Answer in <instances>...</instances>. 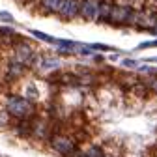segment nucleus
<instances>
[{"label":"nucleus","instance_id":"f257e3e1","mask_svg":"<svg viewBox=\"0 0 157 157\" xmlns=\"http://www.w3.org/2000/svg\"><path fill=\"white\" fill-rule=\"evenodd\" d=\"M6 109L11 116L19 118V120H25V118H30L34 114V105L25 97H17V95H11L8 99Z\"/></svg>","mask_w":157,"mask_h":157},{"label":"nucleus","instance_id":"f03ea898","mask_svg":"<svg viewBox=\"0 0 157 157\" xmlns=\"http://www.w3.org/2000/svg\"><path fill=\"white\" fill-rule=\"evenodd\" d=\"M135 21V11L127 6H112L110 15H109V23L116 26H124V25H133Z\"/></svg>","mask_w":157,"mask_h":157},{"label":"nucleus","instance_id":"7ed1b4c3","mask_svg":"<svg viewBox=\"0 0 157 157\" xmlns=\"http://www.w3.org/2000/svg\"><path fill=\"white\" fill-rule=\"evenodd\" d=\"M51 148L54 151H58L60 155L64 157H73L75 151H77V146L71 139H67V136H62V135H54L51 139Z\"/></svg>","mask_w":157,"mask_h":157},{"label":"nucleus","instance_id":"20e7f679","mask_svg":"<svg viewBox=\"0 0 157 157\" xmlns=\"http://www.w3.org/2000/svg\"><path fill=\"white\" fill-rule=\"evenodd\" d=\"M32 60H34V51H32V47L28 43L15 45V58H13V62L21 64V66H28Z\"/></svg>","mask_w":157,"mask_h":157},{"label":"nucleus","instance_id":"39448f33","mask_svg":"<svg viewBox=\"0 0 157 157\" xmlns=\"http://www.w3.org/2000/svg\"><path fill=\"white\" fill-rule=\"evenodd\" d=\"M58 13H60L62 19H73L77 13H81V6H78L77 0H62Z\"/></svg>","mask_w":157,"mask_h":157},{"label":"nucleus","instance_id":"423d86ee","mask_svg":"<svg viewBox=\"0 0 157 157\" xmlns=\"http://www.w3.org/2000/svg\"><path fill=\"white\" fill-rule=\"evenodd\" d=\"M97 10H99V0H84L81 6V15L86 21L97 19Z\"/></svg>","mask_w":157,"mask_h":157},{"label":"nucleus","instance_id":"0eeeda50","mask_svg":"<svg viewBox=\"0 0 157 157\" xmlns=\"http://www.w3.org/2000/svg\"><path fill=\"white\" fill-rule=\"evenodd\" d=\"M110 4L109 2H99V10H97V19L99 23H109V15H110Z\"/></svg>","mask_w":157,"mask_h":157},{"label":"nucleus","instance_id":"6e6552de","mask_svg":"<svg viewBox=\"0 0 157 157\" xmlns=\"http://www.w3.org/2000/svg\"><path fill=\"white\" fill-rule=\"evenodd\" d=\"M23 71H25V66L17 64V62H11L10 67H8V78H17L19 75H23Z\"/></svg>","mask_w":157,"mask_h":157},{"label":"nucleus","instance_id":"1a4fd4ad","mask_svg":"<svg viewBox=\"0 0 157 157\" xmlns=\"http://www.w3.org/2000/svg\"><path fill=\"white\" fill-rule=\"evenodd\" d=\"M60 4H62V0H41V6L47 11H58Z\"/></svg>","mask_w":157,"mask_h":157},{"label":"nucleus","instance_id":"9d476101","mask_svg":"<svg viewBox=\"0 0 157 157\" xmlns=\"http://www.w3.org/2000/svg\"><path fill=\"white\" fill-rule=\"evenodd\" d=\"M32 36L37 37V39H41V41H47V43H56L54 37H51V36H47V34H43V32H39V30H32Z\"/></svg>","mask_w":157,"mask_h":157},{"label":"nucleus","instance_id":"9b49d317","mask_svg":"<svg viewBox=\"0 0 157 157\" xmlns=\"http://www.w3.org/2000/svg\"><path fill=\"white\" fill-rule=\"evenodd\" d=\"M86 157H105V153H103V150L99 148V146H92V148H88V151L84 153Z\"/></svg>","mask_w":157,"mask_h":157},{"label":"nucleus","instance_id":"f8f14e48","mask_svg":"<svg viewBox=\"0 0 157 157\" xmlns=\"http://www.w3.org/2000/svg\"><path fill=\"white\" fill-rule=\"evenodd\" d=\"M43 69H51V67H58V60H54V58H47V60L41 64Z\"/></svg>","mask_w":157,"mask_h":157},{"label":"nucleus","instance_id":"ddd939ff","mask_svg":"<svg viewBox=\"0 0 157 157\" xmlns=\"http://www.w3.org/2000/svg\"><path fill=\"white\" fill-rule=\"evenodd\" d=\"M0 19H2V21H6V23H13V15L8 13V11H0Z\"/></svg>","mask_w":157,"mask_h":157},{"label":"nucleus","instance_id":"4468645a","mask_svg":"<svg viewBox=\"0 0 157 157\" xmlns=\"http://www.w3.org/2000/svg\"><path fill=\"white\" fill-rule=\"evenodd\" d=\"M150 47H157V39H153V41H144L139 45V49H150Z\"/></svg>","mask_w":157,"mask_h":157},{"label":"nucleus","instance_id":"2eb2a0df","mask_svg":"<svg viewBox=\"0 0 157 157\" xmlns=\"http://www.w3.org/2000/svg\"><path fill=\"white\" fill-rule=\"evenodd\" d=\"M124 66L125 67H139V62H136V60H129V58H127V60H124Z\"/></svg>","mask_w":157,"mask_h":157},{"label":"nucleus","instance_id":"dca6fc26","mask_svg":"<svg viewBox=\"0 0 157 157\" xmlns=\"http://www.w3.org/2000/svg\"><path fill=\"white\" fill-rule=\"evenodd\" d=\"M0 34H2V36H13L15 30L13 28H0Z\"/></svg>","mask_w":157,"mask_h":157},{"label":"nucleus","instance_id":"f3484780","mask_svg":"<svg viewBox=\"0 0 157 157\" xmlns=\"http://www.w3.org/2000/svg\"><path fill=\"white\" fill-rule=\"evenodd\" d=\"M28 95H32V97H36V90H34V88H32V86H30V88H28Z\"/></svg>","mask_w":157,"mask_h":157},{"label":"nucleus","instance_id":"a211bd4d","mask_svg":"<svg viewBox=\"0 0 157 157\" xmlns=\"http://www.w3.org/2000/svg\"><path fill=\"white\" fill-rule=\"evenodd\" d=\"M153 32H155V34H157V25H155V28H153Z\"/></svg>","mask_w":157,"mask_h":157}]
</instances>
